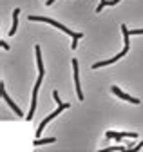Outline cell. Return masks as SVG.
<instances>
[{"label": "cell", "instance_id": "cell-1", "mask_svg": "<svg viewBox=\"0 0 143 152\" xmlns=\"http://www.w3.org/2000/svg\"><path fill=\"white\" fill-rule=\"evenodd\" d=\"M29 20L31 22H45V24H49V26H53V27H58L60 31H63V33H67L71 38H73V49H76V45H78V40L80 38H83V34L82 33H74V31H71L67 26H63V24H60V22H56V20H53V18H47V16H36V15H31L29 16Z\"/></svg>", "mask_w": 143, "mask_h": 152}, {"label": "cell", "instance_id": "cell-2", "mask_svg": "<svg viewBox=\"0 0 143 152\" xmlns=\"http://www.w3.org/2000/svg\"><path fill=\"white\" fill-rule=\"evenodd\" d=\"M69 107H71V103H69V102H63L62 105H58V107H56V110H53V114H49L47 118H44V120H42V123H40V125H38V129H36V138H40V136H42V132H44V129H45V125H47L49 121H53V120H55L62 110H65V109H69Z\"/></svg>", "mask_w": 143, "mask_h": 152}, {"label": "cell", "instance_id": "cell-3", "mask_svg": "<svg viewBox=\"0 0 143 152\" xmlns=\"http://www.w3.org/2000/svg\"><path fill=\"white\" fill-rule=\"evenodd\" d=\"M42 78H44V74H38V80H36V83H34V87H33V94H31V109H29V112H27L26 120H33L34 112H36V102H38V89H40V85H42Z\"/></svg>", "mask_w": 143, "mask_h": 152}, {"label": "cell", "instance_id": "cell-4", "mask_svg": "<svg viewBox=\"0 0 143 152\" xmlns=\"http://www.w3.org/2000/svg\"><path fill=\"white\" fill-rule=\"evenodd\" d=\"M71 65H73V78H74V87H76V96H78V100L82 102V100H83V92H82V82H80L78 60H76V58H73V62H71Z\"/></svg>", "mask_w": 143, "mask_h": 152}, {"label": "cell", "instance_id": "cell-5", "mask_svg": "<svg viewBox=\"0 0 143 152\" xmlns=\"http://www.w3.org/2000/svg\"><path fill=\"white\" fill-rule=\"evenodd\" d=\"M127 53H129V45H125V44H123V51H121V53H118L116 56H112V58H109V60H101V62L93 64V69H100V67H105V65H111V64L118 62L120 58H123V56L127 54Z\"/></svg>", "mask_w": 143, "mask_h": 152}, {"label": "cell", "instance_id": "cell-6", "mask_svg": "<svg viewBox=\"0 0 143 152\" xmlns=\"http://www.w3.org/2000/svg\"><path fill=\"white\" fill-rule=\"evenodd\" d=\"M0 92H2V98H4V102H6V103H7V105L11 107V110H15V112H16V116H24V110H22V109H20L18 105H16V103H15V102H13V100L9 98V94L6 92V87H4V82H2V83H0Z\"/></svg>", "mask_w": 143, "mask_h": 152}, {"label": "cell", "instance_id": "cell-7", "mask_svg": "<svg viewBox=\"0 0 143 152\" xmlns=\"http://www.w3.org/2000/svg\"><path fill=\"white\" fill-rule=\"evenodd\" d=\"M105 138L107 140H123V138L136 140L138 134H136V132H114V130H107L105 132Z\"/></svg>", "mask_w": 143, "mask_h": 152}, {"label": "cell", "instance_id": "cell-8", "mask_svg": "<svg viewBox=\"0 0 143 152\" xmlns=\"http://www.w3.org/2000/svg\"><path fill=\"white\" fill-rule=\"evenodd\" d=\"M111 91L116 94V96L120 98V100H125V102H129V103H134V105H138L139 103V98H134V96H131V94H127V92H123L120 87H116V85H112L111 87Z\"/></svg>", "mask_w": 143, "mask_h": 152}, {"label": "cell", "instance_id": "cell-9", "mask_svg": "<svg viewBox=\"0 0 143 152\" xmlns=\"http://www.w3.org/2000/svg\"><path fill=\"white\" fill-rule=\"evenodd\" d=\"M34 54H36L38 74H45V69H44V64H42V49H40V45H34Z\"/></svg>", "mask_w": 143, "mask_h": 152}, {"label": "cell", "instance_id": "cell-10", "mask_svg": "<svg viewBox=\"0 0 143 152\" xmlns=\"http://www.w3.org/2000/svg\"><path fill=\"white\" fill-rule=\"evenodd\" d=\"M18 16H20V9L16 7L13 11V24H11V29H9V36H13L16 33V27H18Z\"/></svg>", "mask_w": 143, "mask_h": 152}, {"label": "cell", "instance_id": "cell-11", "mask_svg": "<svg viewBox=\"0 0 143 152\" xmlns=\"http://www.w3.org/2000/svg\"><path fill=\"white\" fill-rule=\"evenodd\" d=\"M55 141H56V138H53V136H51V138H36V140L33 141V145H34V147H40V145H47V143H55Z\"/></svg>", "mask_w": 143, "mask_h": 152}, {"label": "cell", "instance_id": "cell-12", "mask_svg": "<svg viewBox=\"0 0 143 152\" xmlns=\"http://www.w3.org/2000/svg\"><path fill=\"white\" fill-rule=\"evenodd\" d=\"M125 145H111V147H107V148H101L100 152H125Z\"/></svg>", "mask_w": 143, "mask_h": 152}, {"label": "cell", "instance_id": "cell-13", "mask_svg": "<svg viewBox=\"0 0 143 152\" xmlns=\"http://www.w3.org/2000/svg\"><path fill=\"white\" fill-rule=\"evenodd\" d=\"M141 147H143V140H141L138 145H134V147H127V148H125V152H138Z\"/></svg>", "mask_w": 143, "mask_h": 152}, {"label": "cell", "instance_id": "cell-14", "mask_svg": "<svg viewBox=\"0 0 143 152\" xmlns=\"http://www.w3.org/2000/svg\"><path fill=\"white\" fill-rule=\"evenodd\" d=\"M53 98H55V102H56L58 105H62V103H63V102L60 100V96H58V91H53Z\"/></svg>", "mask_w": 143, "mask_h": 152}, {"label": "cell", "instance_id": "cell-15", "mask_svg": "<svg viewBox=\"0 0 143 152\" xmlns=\"http://www.w3.org/2000/svg\"><path fill=\"white\" fill-rule=\"evenodd\" d=\"M105 6H107V0H100V4H98V7H96V13H100Z\"/></svg>", "mask_w": 143, "mask_h": 152}, {"label": "cell", "instance_id": "cell-16", "mask_svg": "<svg viewBox=\"0 0 143 152\" xmlns=\"http://www.w3.org/2000/svg\"><path fill=\"white\" fill-rule=\"evenodd\" d=\"M0 45H2V49H4V51H9V44H7V42H4V40H2V42H0Z\"/></svg>", "mask_w": 143, "mask_h": 152}, {"label": "cell", "instance_id": "cell-17", "mask_svg": "<svg viewBox=\"0 0 143 152\" xmlns=\"http://www.w3.org/2000/svg\"><path fill=\"white\" fill-rule=\"evenodd\" d=\"M131 34H143V27H141V29H132Z\"/></svg>", "mask_w": 143, "mask_h": 152}, {"label": "cell", "instance_id": "cell-18", "mask_svg": "<svg viewBox=\"0 0 143 152\" xmlns=\"http://www.w3.org/2000/svg\"><path fill=\"white\" fill-rule=\"evenodd\" d=\"M53 2H55V0H47L45 4H47V6H53Z\"/></svg>", "mask_w": 143, "mask_h": 152}]
</instances>
